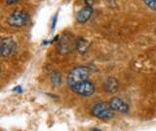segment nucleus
<instances>
[{
    "instance_id": "4468645a",
    "label": "nucleus",
    "mask_w": 156,
    "mask_h": 131,
    "mask_svg": "<svg viewBox=\"0 0 156 131\" xmlns=\"http://www.w3.org/2000/svg\"><path fill=\"white\" fill-rule=\"evenodd\" d=\"M18 1H20V0H6V2H7L9 5L14 4V3H16V2H18Z\"/></svg>"
},
{
    "instance_id": "9d476101",
    "label": "nucleus",
    "mask_w": 156,
    "mask_h": 131,
    "mask_svg": "<svg viewBox=\"0 0 156 131\" xmlns=\"http://www.w3.org/2000/svg\"><path fill=\"white\" fill-rule=\"evenodd\" d=\"M88 49H89V42L85 40L84 38L77 39L76 50L78 51V52L81 53V55H85V53L88 52Z\"/></svg>"
},
{
    "instance_id": "1a4fd4ad",
    "label": "nucleus",
    "mask_w": 156,
    "mask_h": 131,
    "mask_svg": "<svg viewBox=\"0 0 156 131\" xmlns=\"http://www.w3.org/2000/svg\"><path fill=\"white\" fill-rule=\"evenodd\" d=\"M105 90L109 93H114L118 89V82L114 78H108L105 82Z\"/></svg>"
},
{
    "instance_id": "f257e3e1",
    "label": "nucleus",
    "mask_w": 156,
    "mask_h": 131,
    "mask_svg": "<svg viewBox=\"0 0 156 131\" xmlns=\"http://www.w3.org/2000/svg\"><path fill=\"white\" fill-rule=\"evenodd\" d=\"M90 75V71L86 66H78L75 67L74 69H72L69 73H68L67 78H66V82L68 86H72L78 82H83L88 80Z\"/></svg>"
},
{
    "instance_id": "7ed1b4c3",
    "label": "nucleus",
    "mask_w": 156,
    "mask_h": 131,
    "mask_svg": "<svg viewBox=\"0 0 156 131\" xmlns=\"http://www.w3.org/2000/svg\"><path fill=\"white\" fill-rule=\"evenodd\" d=\"M29 16L27 12L23 11H15L8 18L9 25L13 27H23L28 22Z\"/></svg>"
},
{
    "instance_id": "423d86ee",
    "label": "nucleus",
    "mask_w": 156,
    "mask_h": 131,
    "mask_svg": "<svg viewBox=\"0 0 156 131\" xmlns=\"http://www.w3.org/2000/svg\"><path fill=\"white\" fill-rule=\"evenodd\" d=\"M76 41L77 40L73 38V35L65 34L58 42V52L61 53H68L72 52L74 49H76Z\"/></svg>"
},
{
    "instance_id": "39448f33",
    "label": "nucleus",
    "mask_w": 156,
    "mask_h": 131,
    "mask_svg": "<svg viewBox=\"0 0 156 131\" xmlns=\"http://www.w3.org/2000/svg\"><path fill=\"white\" fill-rule=\"evenodd\" d=\"M70 89L76 94L81 96H91L95 92V86L88 80L78 82V84L70 86Z\"/></svg>"
},
{
    "instance_id": "f8f14e48",
    "label": "nucleus",
    "mask_w": 156,
    "mask_h": 131,
    "mask_svg": "<svg viewBox=\"0 0 156 131\" xmlns=\"http://www.w3.org/2000/svg\"><path fill=\"white\" fill-rule=\"evenodd\" d=\"M147 6L150 8V9H152V10H155L156 11V0H154V1H152L151 3H149Z\"/></svg>"
},
{
    "instance_id": "20e7f679",
    "label": "nucleus",
    "mask_w": 156,
    "mask_h": 131,
    "mask_svg": "<svg viewBox=\"0 0 156 131\" xmlns=\"http://www.w3.org/2000/svg\"><path fill=\"white\" fill-rule=\"evenodd\" d=\"M17 51V43L12 38H3L0 40V56L8 57Z\"/></svg>"
},
{
    "instance_id": "2eb2a0df",
    "label": "nucleus",
    "mask_w": 156,
    "mask_h": 131,
    "mask_svg": "<svg viewBox=\"0 0 156 131\" xmlns=\"http://www.w3.org/2000/svg\"><path fill=\"white\" fill-rule=\"evenodd\" d=\"M144 3H145L146 5H148L149 3H151L152 1H154V0H144Z\"/></svg>"
},
{
    "instance_id": "6e6552de",
    "label": "nucleus",
    "mask_w": 156,
    "mask_h": 131,
    "mask_svg": "<svg viewBox=\"0 0 156 131\" xmlns=\"http://www.w3.org/2000/svg\"><path fill=\"white\" fill-rule=\"evenodd\" d=\"M93 12H94L93 7L89 6V5H86L84 8L81 9L80 11L77 13V16H76L77 22L79 23H85L86 22L89 21L90 18L92 17Z\"/></svg>"
},
{
    "instance_id": "ddd939ff",
    "label": "nucleus",
    "mask_w": 156,
    "mask_h": 131,
    "mask_svg": "<svg viewBox=\"0 0 156 131\" xmlns=\"http://www.w3.org/2000/svg\"><path fill=\"white\" fill-rule=\"evenodd\" d=\"M84 3L86 5H89V6H93V4H94V0H83Z\"/></svg>"
},
{
    "instance_id": "0eeeda50",
    "label": "nucleus",
    "mask_w": 156,
    "mask_h": 131,
    "mask_svg": "<svg viewBox=\"0 0 156 131\" xmlns=\"http://www.w3.org/2000/svg\"><path fill=\"white\" fill-rule=\"evenodd\" d=\"M108 104L113 111L119 112V113L122 114H127L129 112V105L123 99L119 98V97H113L109 101Z\"/></svg>"
},
{
    "instance_id": "9b49d317",
    "label": "nucleus",
    "mask_w": 156,
    "mask_h": 131,
    "mask_svg": "<svg viewBox=\"0 0 156 131\" xmlns=\"http://www.w3.org/2000/svg\"><path fill=\"white\" fill-rule=\"evenodd\" d=\"M51 82L55 86H60L62 84V75L58 72H53L51 74Z\"/></svg>"
},
{
    "instance_id": "f03ea898",
    "label": "nucleus",
    "mask_w": 156,
    "mask_h": 131,
    "mask_svg": "<svg viewBox=\"0 0 156 131\" xmlns=\"http://www.w3.org/2000/svg\"><path fill=\"white\" fill-rule=\"evenodd\" d=\"M92 114L100 119H111L114 116L113 110L110 108L109 104L105 102H99L95 104L92 109Z\"/></svg>"
}]
</instances>
